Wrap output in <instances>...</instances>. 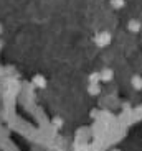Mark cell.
Here are the masks:
<instances>
[{
	"label": "cell",
	"instance_id": "obj_2",
	"mask_svg": "<svg viewBox=\"0 0 142 151\" xmlns=\"http://www.w3.org/2000/svg\"><path fill=\"white\" fill-rule=\"evenodd\" d=\"M112 4H114L116 7H119V5H122V0H112Z\"/></svg>",
	"mask_w": 142,
	"mask_h": 151
},
{
	"label": "cell",
	"instance_id": "obj_1",
	"mask_svg": "<svg viewBox=\"0 0 142 151\" xmlns=\"http://www.w3.org/2000/svg\"><path fill=\"white\" fill-rule=\"evenodd\" d=\"M35 82L38 84V86H45V81H43V77H40V76H36V77H35Z\"/></svg>",
	"mask_w": 142,
	"mask_h": 151
},
{
	"label": "cell",
	"instance_id": "obj_3",
	"mask_svg": "<svg viewBox=\"0 0 142 151\" xmlns=\"http://www.w3.org/2000/svg\"><path fill=\"white\" fill-rule=\"evenodd\" d=\"M0 31H2V27H0Z\"/></svg>",
	"mask_w": 142,
	"mask_h": 151
}]
</instances>
